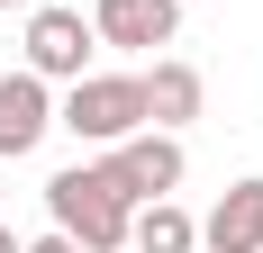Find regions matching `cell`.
<instances>
[{"mask_svg": "<svg viewBox=\"0 0 263 253\" xmlns=\"http://www.w3.org/2000/svg\"><path fill=\"white\" fill-rule=\"evenodd\" d=\"M127 190L109 181V163H64V172L46 181V217L64 235H73L82 253H127Z\"/></svg>", "mask_w": 263, "mask_h": 253, "instance_id": "6da1fadb", "label": "cell"}, {"mask_svg": "<svg viewBox=\"0 0 263 253\" xmlns=\"http://www.w3.org/2000/svg\"><path fill=\"white\" fill-rule=\"evenodd\" d=\"M18 253H82V244H73L64 226H46V235H18Z\"/></svg>", "mask_w": 263, "mask_h": 253, "instance_id": "30bf717a", "label": "cell"}, {"mask_svg": "<svg viewBox=\"0 0 263 253\" xmlns=\"http://www.w3.org/2000/svg\"><path fill=\"white\" fill-rule=\"evenodd\" d=\"M0 199H9V163H0Z\"/></svg>", "mask_w": 263, "mask_h": 253, "instance_id": "7c38bea8", "label": "cell"}, {"mask_svg": "<svg viewBox=\"0 0 263 253\" xmlns=\"http://www.w3.org/2000/svg\"><path fill=\"white\" fill-rule=\"evenodd\" d=\"M100 163H109V181H118L127 199H173V190L191 181V154H182L173 126H136V136L100 145Z\"/></svg>", "mask_w": 263, "mask_h": 253, "instance_id": "3957f363", "label": "cell"}, {"mask_svg": "<svg viewBox=\"0 0 263 253\" xmlns=\"http://www.w3.org/2000/svg\"><path fill=\"white\" fill-rule=\"evenodd\" d=\"M182 9H200V0H182Z\"/></svg>", "mask_w": 263, "mask_h": 253, "instance_id": "5bb4252c", "label": "cell"}, {"mask_svg": "<svg viewBox=\"0 0 263 253\" xmlns=\"http://www.w3.org/2000/svg\"><path fill=\"white\" fill-rule=\"evenodd\" d=\"M91 36L118 54H163L182 36V0H91Z\"/></svg>", "mask_w": 263, "mask_h": 253, "instance_id": "5b68a950", "label": "cell"}, {"mask_svg": "<svg viewBox=\"0 0 263 253\" xmlns=\"http://www.w3.org/2000/svg\"><path fill=\"white\" fill-rule=\"evenodd\" d=\"M136 91H145V126H173V136L200 118V100H209L200 64H182V54H155V64L136 73Z\"/></svg>", "mask_w": 263, "mask_h": 253, "instance_id": "52a82bcc", "label": "cell"}, {"mask_svg": "<svg viewBox=\"0 0 263 253\" xmlns=\"http://www.w3.org/2000/svg\"><path fill=\"white\" fill-rule=\"evenodd\" d=\"M91 54H100V36H91L82 9H54V0L27 9V73H36V81H82Z\"/></svg>", "mask_w": 263, "mask_h": 253, "instance_id": "277c9868", "label": "cell"}, {"mask_svg": "<svg viewBox=\"0 0 263 253\" xmlns=\"http://www.w3.org/2000/svg\"><path fill=\"white\" fill-rule=\"evenodd\" d=\"M0 9H36V0H0Z\"/></svg>", "mask_w": 263, "mask_h": 253, "instance_id": "4fadbf2b", "label": "cell"}, {"mask_svg": "<svg viewBox=\"0 0 263 253\" xmlns=\"http://www.w3.org/2000/svg\"><path fill=\"white\" fill-rule=\"evenodd\" d=\"M127 253H200V217L182 199H136L127 208Z\"/></svg>", "mask_w": 263, "mask_h": 253, "instance_id": "9c48e42d", "label": "cell"}, {"mask_svg": "<svg viewBox=\"0 0 263 253\" xmlns=\"http://www.w3.org/2000/svg\"><path fill=\"white\" fill-rule=\"evenodd\" d=\"M54 126L73 136V145H118V136H136L145 126V91H136V73H91L82 81H54Z\"/></svg>", "mask_w": 263, "mask_h": 253, "instance_id": "7a4b0ae2", "label": "cell"}, {"mask_svg": "<svg viewBox=\"0 0 263 253\" xmlns=\"http://www.w3.org/2000/svg\"><path fill=\"white\" fill-rule=\"evenodd\" d=\"M46 136H54V81H36L27 64L0 73V163H27Z\"/></svg>", "mask_w": 263, "mask_h": 253, "instance_id": "8992f818", "label": "cell"}, {"mask_svg": "<svg viewBox=\"0 0 263 253\" xmlns=\"http://www.w3.org/2000/svg\"><path fill=\"white\" fill-rule=\"evenodd\" d=\"M0 253H18V235H9V217H0Z\"/></svg>", "mask_w": 263, "mask_h": 253, "instance_id": "8fae6325", "label": "cell"}, {"mask_svg": "<svg viewBox=\"0 0 263 253\" xmlns=\"http://www.w3.org/2000/svg\"><path fill=\"white\" fill-rule=\"evenodd\" d=\"M200 253H263V181H227L218 208L200 217Z\"/></svg>", "mask_w": 263, "mask_h": 253, "instance_id": "ba28073f", "label": "cell"}]
</instances>
